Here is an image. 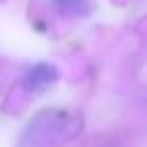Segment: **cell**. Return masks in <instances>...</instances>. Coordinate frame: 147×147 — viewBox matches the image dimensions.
<instances>
[{
  "mask_svg": "<svg viewBox=\"0 0 147 147\" xmlns=\"http://www.w3.org/2000/svg\"><path fill=\"white\" fill-rule=\"evenodd\" d=\"M83 129V115L73 109L51 107L36 113L24 127L18 147H59Z\"/></svg>",
  "mask_w": 147,
  "mask_h": 147,
  "instance_id": "obj_1",
  "label": "cell"
},
{
  "mask_svg": "<svg viewBox=\"0 0 147 147\" xmlns=\"http://www.w3.org/2000/svg\"><path fill=\"white\" fill-rule=\"evenodd\" d=\"M53 4L59 14L69 16V18H79L91 14V0H53Z\"/></svg>",
  "mask_w": 147,
  "mask_h": 147,
  "instance_id": "obj_3",
  "label": "cell"
},
{
  "mask_svg": "<svg viewBox=\"0 0 147 147\" xmlns=\"http://www.w3.org/2000/svg\"><path fill=\"white\" fill-rule=\"evenodd\" d=\"M57 79H59V71H57L55 65L38 63L26 73L24 87L32 93H38V91H45L47 87H51L53 83H57Z\"/></svg>",
  "mask_w": 147,
  "mask_h": 147,
  "instance_id": "obj_2",
  "label": "cell"
}]
</instances>
